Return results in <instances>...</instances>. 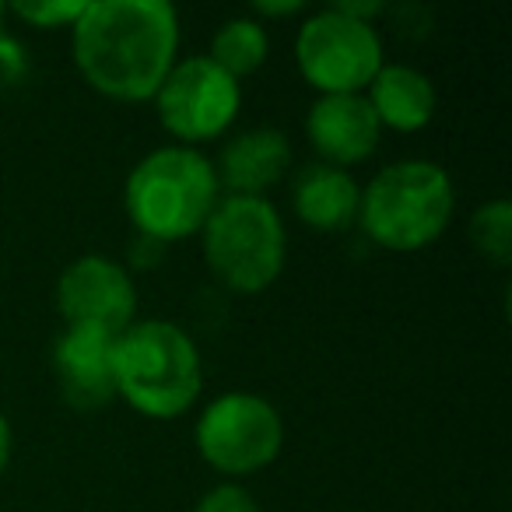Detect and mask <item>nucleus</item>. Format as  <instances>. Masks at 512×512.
<instances>
[{"instance_id":"nucleus-21","label":"nucleus","mask_w":512,"mask_h":512,"mask_svg":"<svg viewBox=\"0 0 512 512\" xmlns=\"http://www.w3.org/2000/svg\"><path fill=\"white\" fill-rule=\"evenodd\" d=\"M299 11H306L302 0H256L253 4V15L260 18H285V15H299Z\"/></svg>"},{"instance_id":"nucleus-10","label":"nucleus","mask_w":512,"mask_h":512,"mask_svg":"<svg viewBox=\"0 0 512 512\" xmlns=\"http://www.w3.org/2000/svg\"><path fill=\"white\" fill-rule=\"evenodd\" d=\"M116 334L92 327H64L53 344V376L57 390L78 411H99L116 400L113 369Z\"/></svg>"},{"instance_id":"nucleus-18","label":"nucleus","mask_w":512,"mask_h":512,"mask_svg":"<svg viewBox=\"0 0 512 512\" xmlns=\"http://www.w3.org/2000/svg\"><path fill=\"white\" fill-rule=\"evenodd\" d=\"M193 512H264V509H260V502L242 484L225 481V484H214L207 495H200Z\"/></svg>"},{"instance_id":"nucleus-8","label":"nucleus","mask_w":512,"mask_h":512,"mask_svg":"<svg viewBox=\"0 0 512 512\" xmlns=\"http://www.w3.org/2000/svg\"><path fill=\"white\" fill-rule=\"evenodd\" d=\"M151 102H155L165 134L186 148H197V144L228 134L242 109V85L221 71L211 57L197 53V57L176 60Z\"/></svg>"},{"instance_id":"nucleus-7","label":"nucleus","mask_w":512,"mask_h":512,"mask_svg":"<svg viewBox=\"0 0 512 512\" xmlns=\"http://www.w3.org/2000/svg\"><path fill=\"white\" fill-rule=\"evenodd\" d=\"M295 64L306 85L320 95H365L386 64L383 39L372 22L348 18L330 4L299 25Z\"/></svg>"},{"instance_id":"nucleus-12","label":"nucleus","mask_w":512,"mask_h":512,"mask_svg":"<svg viewBox=\"0 0 512 512\" xmlns=\"http://www.w3.org/2000/svg\"><path fill=\"white\" fill-rule=\"evenodd\" d=\"M292 144L278 127H253L228 137L214 172L218 183L232 197H264L271 186L288 176Z\"/></svg>"},{"instance_id":"nucleus-19","label":"nucleus","mask_w":512,"mask_h":512,"mask_svg":"<svg viewBox=\"0 0 512 512\" xmlns=\"http://www.w3.org/2000/svg\"><path fill=\"white\" fill-rule=\"evenodd\" d=\"M4 15H8V11H4V4H0V78L18 81V78H25V71H29V57H25L22 43L4 32Z\"/></svg>"},{"instance_id":"nucleus-16","label":"nucleus","mask_w":512,"mask_h":512,"mask_svg":"<svg viewBox=\"0 0 512 512\" xmlns=\"http://www.w3.org/2000/svg\"><path fill=\"white\" fill-rule=\"evenodd\" d=\"M470 246L477 249V256H484L488 264L509 267L512 260V204L505 197L481 204L467 221Z\"/></svg>"},{"instance_id":"nucleus-20","label":"nucleus","mask_w":512,"mask_h":512,"mask_svg":"<svg viewBox=\"0 0 512 512\" xmlns=\"http://www.w3.org/2000/svg\"><path fill=\"white\" fill-rule=\"evenodd\" d=\"M334 8L348 18H358V22H372L376 15H383L386 4H379V0H334Z\"/></svg>"},{"instance_id":"nucleus-14","label":"nucleus","mask_w":512,"mask_h":512,"mask_svg":"<svg viewBox=\"0 0 512 512\" xmlns=\"http://www.w3.org/2000/svg\"><path fill=\"white\" fill-rule=\"evenodd\" d=\"M372 113L379 127H390L397 134H418L435 116V85L425 71L411 64H383L372 85L365 88Z\"/></svg>"},{"instance_id":"nucleus-22","label":"nucleus","mask_w":512,"mask_h":512,"mask_svg":"<svg viewBox=\"0 0 512 512\" xmlns=\"http://www.w3.org/2000/svg\"><path fill=\"white\" fill-rule=\"evenodd\" d=\"M11 453H15V432H11L8 414H0V477L11 467Z\"/></svg>"},{"instance_id":"nucleus-11","label":"nucleus","mask_w":512,"mask_h":512,"mask_svg":"<svg viewBox=\"0 0 512 512\" xmlns=\"http://www.w3.org/2000/svg\"><path fill=\"white\" fill-rule=\"evenodd\" d=\"M379 127L365 95H320L306 113V141L320 162L348 169L376 155Z\"/></svg>"},{"instance_id":"nucleus-15","label":"nucleus","mask_w":512,"mask_h":512,"mask_svg":"<svg viewBox=\"0 0 512 512\" xmlns=\"http://www.w3.org/2000/svg\"><path fill=\"white\" fill-rule=\"evenodd\" d=\"M267 53H271V36H267L264 22H256V18H228L211 36L207 57L225 74H232L235 81H242L267 64Z\"/></svg>"},{"instance_id":"nucleus-1","label":"nucleus","mask_w":512,"mask_h":512,"mask_svg":"<svg viewBox=\"0 0 512 512\" xmlns=\"http://www.w3.org/2000/svg\"><path fill=\"white\" fill-rule=\"evenodd\" d=\"M88 88L113 102H148L176 67L179 15L169 0H88L71 25Z\"/></svg>"},{"instance_id":"nucleus-9","label":"nucleus","mask_w":512,"mask_h":512,"mask_svg":"<svg viewBox=\"0 0 512 512\" xmlns=\"http://www.w3.org/2000/svg\"><path fill=\"white\" fill-rule=\"evenodd\" d=\"M53 302L64 327H92L120 337L137 320V285L130 271L102 253H85L60 271Z\"/></svg>"},{"instance_id":"nucleus-4","label":"nucleus","mask_w":512,"mask_h":512,"mask_svg":"<svg viewBox=\"0 0 512 512\" xmlns=\"http://www.w3.org/2000/svg\"><path fill=\"white\" fill-rule=\"evenodd\" d=\"M456 190L449 172L428 158H404L379 169L358 197V225L390 253H418L449 228Z\"/></svg>"},{"instance_id":"nucleus-2","label":"nucleus","mask_w":512,"mask_h":512,"mask_svg":"<svg viewBox=\"0 0 512 512\" xmlns=\"http://www.w3.org/2000/svg\"><path fill=\"white\" fill-rule=\"evenodd\" d=\"M221 200L214 162L200 148L165 144L130 169L123 186V207L148 242H183L200 235Z\"/></svg>"},{"instance_id":"nucleus-6","label":"nucleus","mask_w":512,"mask_h":512,"mask_svg":"<svg viewBox=\"0 0 512 512\" xmlns=\"http://www.w3.org/2000/svg\"><path fill=\"white\" fill-rule=\"evenodd\" d=\"M200 460L225 477H249L271 467L285 449L281 411L260 393L228 390L204 404L193 425Z\"/></svg>"},{"instance_id":"nucleus-13","label":"nucleus","mask_w":512,"mask_h":512,"mask_svg":"<svg viewBox=\"0 0 512 512\" xmlns=\"http://www.w3.org/2000/svg\"><path fill=\"white\" fill-rule=\"evenodd\" d=\"M358 197L362 186L348 169L327 162H313L295 172L292 179V207L302 225L313 232H344L358 221Z\"/></svg>"},{"instance_id":"nucleus-3","label":"nucleus","mask_w":512,"mask_h":512,"mask_svg":"<svg viewBox=\"0 0 512 512\" xmlns=\"http://www.w3.org/2000/svg\"><path fill=\"white\" fill-rule=\"evenodd\" d=\"M116 397L151 421L183 418L204 393V358L183 327L169 320H134L113 351Z\"/></svg>"},{"instance_id":"nucleus-5","label":"nucleus","mask_w":512,"mask_h":512,"mask_svg":"<svg viewBox=\"0 0 512 512\" xmlns=\"http://www.w3.org/2000/svg\"><path fill=\"white\" fill-rule=\"evenodd\" d=\"M207 271L235 295H260L281 278L288 260V232L281 211L267 197H225L200 228Z\"/></svg>"},{"instance_id":"nucleus-17","label":"nucleus","mask_w":512,"mask_h":512,"mask_svg":"<svg viewBox=\"0 0 512 512\" xmlns=\"http://www.w3.org/2000/svg\"><path fill=\"white\" fill-rule=\"evenodd\" d=\"M88 0H18V4H8L4 11H11L15 18H22L32 29H71L81 18Z\"/></svg>"}]
</instances>
